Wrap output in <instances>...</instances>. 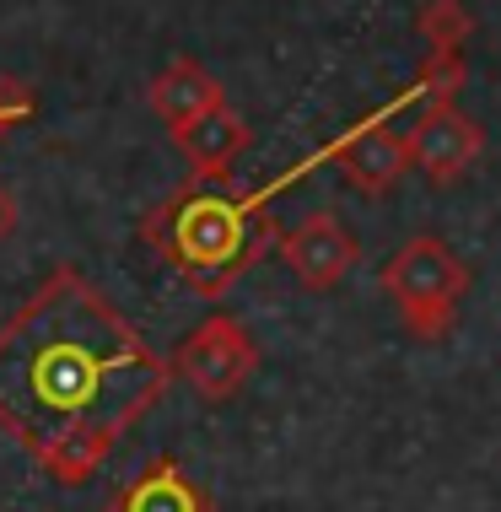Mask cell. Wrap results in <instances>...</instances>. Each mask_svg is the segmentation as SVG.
I'll list each match as a JSON object with an SVG mask.
<instances>
[{
  "mask_svg": "<svg viewBox=\"0 0 501 512\" xmlns=\"http://www.w3.org/2000/svg\"><path fill=\"white\" fill-rule=\"evenodd\" d=\"M383 292L394 297V308L415 340H442L469 292V265L442 238H410L383 265Z\"/></svg>",
  "mask_w": 501,
  "mask_h": 512,
  "instance_id": "1",
  "label": "cell"
},
{
  "mask_svg": "<svg viewBox=\"0 0 501 512\" xmlns=\"http://www.w3.org/2000/svg\"><path fill=\"white\" fill-rule=\"evenodd\" d=\"M254 205L243 200H221V195H194V200H178L167 211V227H162V248L184 275L205 286H221L232 270L248 265V216Z\"/></svg>",
  "mask_w": 501,
  "mask_h": 512,
  "instance_id": "2",
  "label": "cell"
},
{
  "mask_svg": "<svg viewBox=\"0 0 501 512\" xmlns=\"http://www.w3.org/2000/svg\"><path fill=\"white\" fill-rule=\"evenodd\" d=\"M254 367H259V345L238 318H227V313H211L184 345H178V378H184L200 399H211V405L238 394L243 383L254 378Z\"/></svg>",
  "mask_w": 501,
  "mask_h": 512,
  "instance_id": "3",
  "label": "cell"
},
{
  "mask_svg": "<svg viewBox=\"0 0 501 512\" xmlns=\"http://www.w3.org/2000/svg\"><path fill=\"white\" fill-rule=\"evenodd\" d=\"M405 141H410V162L431 178V184H453V178H464L480 162L485 130L469 114H458L453 103H431L426 114L415 119V130Z\"/></svg>",
  "mask_w": 501,
  "mask_h": 512,
  "instance_id": "4",
  "label": "cell"
},
{
  "mask_svg": "<svg viewBox=\"0 0 501 512\" xmlns=\"http://www.w3.org/2000/svg\"><path fill=\"white\" fill-rule=\"evenodd\" d=\"M281 259L291 265V275H297L308 292H334V286L356 270L361 248H356L351 232L340 227V216L313 211L281 238Z\"/></svg>",
  "mask_w": 501,
  "mask_h": 512,
  "instance_id": "5",
  "label": "cell"
},
{
  "mask_svg": "<svg viewBox=\"0 0 501 512\" xmlns=\"http://www.w3.org/2000/svg\"><path fill=\"white\" fill-rule=\"evenodd\" d=\"M324 157L340 162L345 178H351L361 195H388L410 168V141H399L394 130H383V119H372L361 130H351L345 141H334Z\"/></svg>",
  "mask_w": 501,
  "mask_h": 512,
  "instance_id": "6",
  "label": "cell"
},
{
  "mask_svg": "<svg viewBox=\"0 0 501 512\" xmlns=\"http://www.w3.org/2000/svg\"><path fill=\"white\" fill-rule=\"evenodd\" d=\"M227 103V92H221V81L205 71V65H194V60H173L167 71L151 81V108H157V119L173 130V141L184 130H194L211 108Z\"/></svg>",
  "mask_w": 501,
  "mask_h": 512,
  "instance_id": "7",
  "label": "cell"
},
{
  "mask_svg": "<svg viewBox=\"0 0 501 512\" xmlns=\"http://www.w3.org/2000/svg\"><path fill=\"white\" fill-rule=\"evenodd\" d=\"M178 146H184V157H189V168L200 173V178H227V168L238 162V151L248 146V124L238 108H211L194 130L178 135Z\"/></svg>",
  "mask_w": 501,
  "mask_h": 512,
  "instance_id": "8",
  "label": "cell"
},
{
  "mask_svg": "<svg viewBox=\"0 0 501 512\" xmlns=\"http://www.w3.org/2000/svg\"><path fill=\"white\" fill-rule=\"evenodd\" d=\"M114 512H205V496L178 475V464L162 459V464H151L141 480H130V486L119 491Z\"/></svg>",
  "mask_w": 501,
  "mask_h": 512,
  "instance_id": "9",
  "label": "cell"
},
{
  "mask_svg": "<svg viewBox=\"0 0 501 512\" xmlns=\"http://www.w3.org/2000/svg\"><path fill=\"white\" fill-rule=\"evenodd\" d=\"M38 405H54V410H81L87 405V383H92V372H87V356H65V351H44V362H38Z\"/></svg>",
  "mask_w": 501,
  "mask_h": 512,
  "instance_id": "10",
  "label": "cell"
},
{
  "mask_svg": "<svg viewBox=\"0 0 501 512\" xmlns=\"http://www.w3.org/2000/svg\"><path fill=\"white\" fill-rule=\"evenodd\" d=\"M415 22H421V38L431 49H458L469 33H475V17H469L464 0H426Z\"/></svg>",
  "mask_w": 501,
  "mask_h": 512,
  "instance_id": "11",
  "label": "cell"
},
{
  "mask_svg": "<svg viewBox=\"0 0 501 512\" xmlns=\"http://www.w3.org/2000/svg\"><path fill=\"white\" fill-rule=\"evenodd\" d=\"M458 87H464V60H458V49H431V60L421 65V76H415V98L448 103Z\"/></svg>",
  "mask_w": 501,
  "mask_h": 512,
  "instance_id": "12",
  "label": "cell"
},
{
  "mask_svg": "<svg viewBox=\"0 0 501 512\" xmlns=\"http://www.w3.org/2000/svg\"><path fill=\"white\" fill-rule=\"evenodd\" d=\"M27 114H33V92H27L17 76H0V130L27 119Z\"/></svg>",
  "mask_w": 501,
  "mask_h": 512,
  "instance_id": "13",
  "label": "cell"
},
{
  "mask_svg": "<svg viewBox=\"0 0 501 512\" xmlns=\"http://www.w3.org/2000/svg\"><path fill=\"white\" fill-rule=\"evenodd\" d=\"M17 216H22V211H17V200H11V189L0 184V243H6L11 232H17Z\"/></svg>",
  "mask_w": 501,
  "mask_h": 512,
  "instance_id": "14",
  "label": "cell"
}]
</instances>
